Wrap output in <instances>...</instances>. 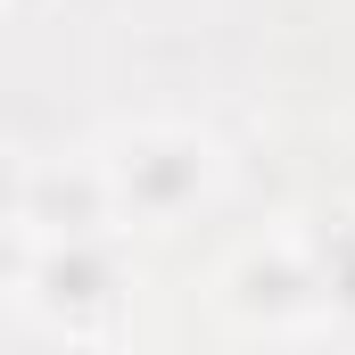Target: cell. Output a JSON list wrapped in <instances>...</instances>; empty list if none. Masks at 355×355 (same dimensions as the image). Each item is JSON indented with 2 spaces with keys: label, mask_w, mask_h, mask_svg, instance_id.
I'll use <instances>...</instances> for the list:
<instances>
[{
  "label": "cell",
  "mask_w": 355,
  "mask_h": 355,
  "mask_svg": "<svg viewBox=\"0 0 355 355\" xmlns=\"http://www.w3.org/2000/svg\"><path fill=\"white\" fill-rule=\"evenodd\" d=\"M124 198L141 207V215H174L182 198H198V182H207V149L198 141H141V149H124Z\"/></svg>",
  "instance_id": "cell-1"
},
{
  "label": "cell",
  "mask_w": 355,
  "mask_h": 355,
  "mask_svg": "<svg viewBox=\"0 0 355 355\" xmlns=\"http://www.w3.org/2000/svg\"><path fill=\"white\" fill-rule=\"evenodd\" d=\"M107 289H116V265L91 240H58L50 248V265H42V297L50 306H99Z\"/></svg>",
  "instance_id": "cell-2"
},
{
  "label": "cell",
  "mask_w": 355,
  "mask_h": 355,
  "mask_svg": "<svg viewBox=\"0 0 355 355\" xmlns=\"http://www.w3.org/2000/svg\"><path fill=\"white\" fill-rule=\"evenodd\" d=\"M331 297H347V306H355V232H347V265L331 272Z\"/></svg>",
  "instance_id": "cell-3"
}]
</instances>
